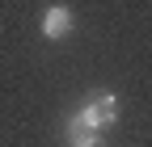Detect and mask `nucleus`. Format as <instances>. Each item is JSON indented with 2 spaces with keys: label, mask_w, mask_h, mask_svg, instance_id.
Returning a JSON list of instances; mask_svg holds the SVG:
<instances>
[{
  "label": "nucleus",
  "mask_w": 152,
  "mask_h": 147,
  "mask_svg": "<svg viewBox=\"0 0 152 147\" xmlns=\"http://www.w3.org/2000/svg\"><path fill=\"white\" fill-rule=\"evenodd\" d=\"M72 9L68 4H51L47 13H42V38L47 42H64L68 38V34H72Z\"/></svg>",
  "instance_id": "1"
},
{
  "label": "nucleus",
  "mask_w": 152,
  "mask_h": 147,
  "mask_svg": "<svg viewBox=\"0 0 152 147\" xmlns=\"http://www.w3.org/2000/svg\"><path fill=\"white\" fill-rule=\"evenodd\" d=\"M106 126H102V118H97V109H93V101H85L76 114L68 118V139H80V135H102Z\"/></svg>",
  "instance_id": "2"
},
{
  "label": "nucleus",
  "mask_w": 152,
  "mask_h": 147,
  "mask_svg": "<svg viewBox=\"0 0 152 147\" xmlns=\"http://www.w3.org/2000/svg\"><path fill=\"white\" fill-rule=\"evenodd\" d=\"M93 109H97L102 126H114V122H118V97H114V93H97V97H93Z\"/></svg>",
  "instance_id": "3"
},
{
  "label": "nucleus",
  "mask_w": 152,
  "mask_h": 147,
  "mask_svg": "<svg viewBox=\"0 0 152 147\" xmlns=\"http://www.w3.org/2000/svg\"><path fill=\"white\" fill-rule=\"evenodd\" d=\"M68 147H102V135H80V139H68Z\"/></svg>",
  "instance_id": "4"
}]
</instances>
